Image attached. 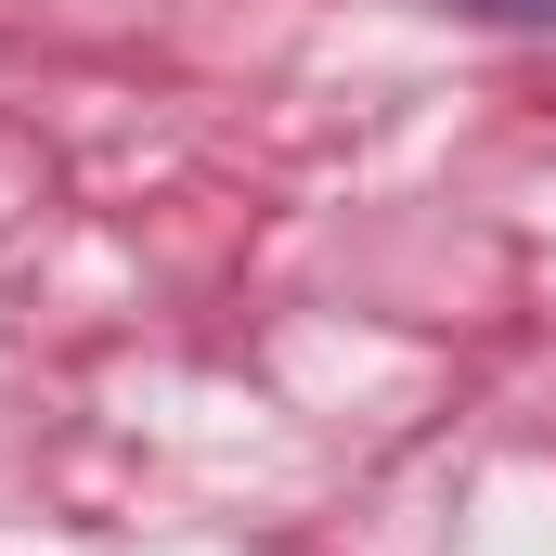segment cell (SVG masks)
Returning a JSON list of instances; mask_svg holds the SVG:
<instances>
[{
	"label": "cell",
	"mask_w": 556,
	"mask_h": 556,
	"mask_svg": "<svg viewBox=\"0 0 556 556\" xmlns=\"http://www.w3.org/2000/svg\"><path fill=\"white\" fill-rule=\"evenodd\" d=\"M466 13H492V26H556V0H466Z\"/></svg>",
	"instance_id": "6da1fadb"
}]
</instances>
